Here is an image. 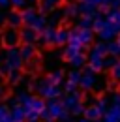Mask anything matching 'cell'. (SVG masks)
Listing matches in <instances>:
<instances>
[{
  "label": "cell",
  "instance_id": "37",
  "mask_svg": "<svg viewBox=\"0 0 120 122\" xmlns=\"http://www.w3.org/2000/svg\"><path fill=\"white\" fill-rule=\"evenodd\" d=\"M10 4L13 6V8H26V4H28V0H10Z\"/></svg>",
  "mask_w": 120,
  "mask_h": 122
},
{
  "label": "cell",
  "instance_id": "3",
  "mask_svg": "<svg viewBox=\"0 0 120 122\" xmlns=\"http://www.w3.org/2000/svg\"><path fill=\"white\" fill-rule=\"evenodd\" d=\"M10 70H21L23 68V56H21V51L19 49H15V47H10L8 49V53H6V62H4Z\"/></svg>",
  "mask_w": 120,
  "mask_h": 122
},
{
  "label": "cell",
  "instance_id": "13",
  "mask_svg": "<svg viewBox=\"0 0 120 122\" xmlns=\"http://www.w3.org/2000/svg\"><path fill=\"white\" fill-rule=\"evenodd\" d=\"M79 13H81L83 17H88V19H94V17L100 15L98 8H96V6H92V4H86V2L79 4Z\"/></svg>",
  "mask_w": 120,
  "mask_h": 122
},
{
  "label": "cell",
  "instance_id": "29",
  "mask_svg": "<svg viewBox=\"0 0 120 122\" xmlns=\"http://www.w3.org/2000/svg\"><path fill=\"white\" fill-rule=\"evenodd\" d=\"M107 53H109V55H115V56H120L118 41H109V43H107Z\"/></svg>",
  "mask_w": 120,
  "mask_h": 122
},
{
  "label": "cell",
  "instance_id": "8",
  "mask_svg": "<svg viewBox=\"0 0 120 122\" xmlns=\"http://www.w3.org/2000/svg\"><path fill=\"white\" fill-rule=\"evenodd\" d=\"M17 41H21V36H19V32H17L15 26H10V28H6V30L2 32V43L4 45L15 47Z\"/></svg>",
  "mask_w": 120,
  "mask_h": 122
},
{
  "label": "cell",
  "instance_id": "18",
  "mask_svg": "<svg viewBox=\"0 0 120 122\" xmlns=\"http://www.w3.org/2000/svg\"><path fill=\"white\" fill-rule=\"evenodd\" d=\"M70 40V30L68 28H58L55 34V45H66Z\"/></svg>",
  "mask_w": 120,
  "mask_h": 122
},
{
  "label": "cell",
  "instance_id": "49",
  "mask_svg": "<svg viewBox=\"0 0 120 122\" xmlns=\"http://www.w3.org/2000/svg\"><path fill=\"white\" fill-rule=\"evenodd\" d=\"M47 122H56V120H47Z\"/></svg>",
  "mask_w": 120,
  "mask_h": 122
},
{
  "label": "cell",
  "instance_id": "10",
  "mask_svg": "<svg viewBox=\"0 0 120 122\" xmlns=\"http://www.w3.org/2000/svg\"><path fill=\"white\" fill-rule=\"evenodd\" d=\"M79 102H83V94L75 90V92H68V94L64 96V100H62V105L66 107L68 111H71V109H73V107L77 105Z\"/></svg>",
  "mask_w": 120,
  "mask_h": 122
},
{
  "label": "cell",
  "instance_id": "7",
  "mask_svg": "<svg viewBox=\"0 0 120 122\" xmlns=\"http://www.w3.org/2000/svg\"><path fill=\"white\" fill-rule=\"evenodd\" d=\"M71 32L77 36V40H79V43L83 45V49L92 43V38H94V30H92V28H79V26H77V28H73Z\"/></svg>",
  "mask_w": 120,
  "mask_h": 122
},
{
  "label": "cell",
  "instance_id": "48",
  "mask_svg": "<svg viewBox=\"0 0 120 122\" xmlns=\"http://www.w3.org/2000/svg\"><path fill=\"white\" fill-rule=\"evenodd\" d=\"M0 43H2V34H0Z\"/></svg>",
  "mask_w": 120,
  "mask_h": 122
},
{
  "label": "cell",
  "instance_id": "38",
  "mask_svg": "<svg viewBox=\"0 0 120 122\" xmlns=\"http://www.w3.org/2000/svg\"><path fill=\"white\" fill-rule=\"evenodd\" d=\"M64 88H66V92H75L77 90V85L71 83V81H66V83H64Z\"/></svg>",
  "mask_w": 120,
  "mask_h": 122
},
{
  "label": "cell",
  "instance_id": "21",
  "mask_svg": "<svg viewBox=\"0 0 120 122\" xmlns=\"http://www.w3.org/2000/svg\"><path fill=\"white\" fill-rule=\"evenodd\" d=\"M81 53H83L81 47H73V45H70V43H68L66 49H64V56H66V60H68V62L71 60V58H75L77 55H81Z\"/></svg>",
  "mask_w": 120,
  "mask_h": 122
},
{
  "label": "cell",
  "instance_id": "27",
  "mask_svg": "<svg viewBox=\"0 0 120 122\" xmlns=\"http://www.w3.org/2000/svg\"><path fill=\"white\" fill-rule=\"evenodd\" d=\"M90 51L98 53L100 56H105V55H107V43H105V41H98L96 45H92V49H90Z\"/></svg>",
  "mask_w": 120,
  "mask_h": 122
},
{
  "label": "cell",
  "instance_id": "36",
  "mask_svg": "<svg viewBox=\"0 0 120 122\" xmlns=\"http://www.w3.org/2000/svg\"><path fill=\"white\" fill-rule=\"evenodd\" d=\"M111 70H113V79H115V81H120V60L116 62Z\"/></svg>",
  "mask_w": 120,
  "mask_h": 122
},
{
  "label": "cell",
  "instance_id": "44",
  "mask_svg": "<svg viewBox=\"0 0 120 122\" xmlns=\"http://www.w3.org/2000/svg\"><path fill=\"white\" fill-rule=\"evenodd\" d=\"M10 6V0H0V8H8Z\"/></svg>",
  "mask_w": 120,
  "mask_h": 122
},
{
  "label": "cell",
  "instance_id": "26",
  "mask_svg": "<svg viewBox=\"0 0 120 122\" xmlns=\"http://www.w3.org/2000/svg\"><path fill=\"white\" fill-rule=\"evenodd\" d=\"M70 64H71L73 68H77V70H79V68H83V66L86 64V56L81 53V55H77L75 58H71V60H70Z\"/></svg>",
  "mask_w": 120,
  "mask_h": 122
},
{
  "label": "cell",
  "instance_id": "25",
  "mask_svg": "<svg viewBox=\"0 0 120 122\" xmlns=\"http://www.w3.org/2000/svg\"><path fill=\"white\" fill-rule=\"evenodd\" d=\"M107 21L115 23V25H120V10H107Z\"/></svg>",
  "mask_w": 120,
  "mask_h": 122
},
{
  "label": "cell",
  "instance_id": "20",
  "mask_svg": "<svg viewBox=\"0 0 120 122\" xmlns=\"http://www.w3.org/2000/svg\"><path fill=\"white\" fill-rule=\"evenodd\" d=\"M47 26V19H45V15L43 13H38V17L32 21V25H30V28H34L36 32H41Z\"/></svg>",
  "mask_w": 120,
  "mask_h": 122
},
{
  "label": "cell",
  "instance_id": "50",
  "mask_svg": "<svg viewBox=\"0 0 120 122\" xmlns=\"http://www.w3.org/2000/svg\"><path fill=\"white\" fill-rule=\"evenodd\" d=\"M94 122H103V120H94Z\"/></svg>",
  "mask_w": 120,
  "mask_h": 122
},
{
  "label": "cell",
  "instance_id": "16",
  "mask_svg": "<svg viewBox=\"0 0 120 122\" xmlns=\"http://www.w3.org/2000/svg\"><path fill=\"white\" fill-rule=\"evenodd\" d=\"M83 117H86L88 120H100L101 117H103V113L96 107V103H92V105H88V107H85V113H83Z\"/></svg>",
  "mask_w": 120,
  "mask_h": 122
},
{
  "label": "cell",
  "instance_id": "42",
  "mask_svg": "<svg viewBox=\"0 0 120 122\" xmlns=\"http://www.w3.org/2000/svg\"><path fill=\"white\" fill-rule=\"evenodd\" d=\"M113 105L120 107V94H113Z\"/></svg>",
  "mask_w": 120,
  "mask_h": 122
},
{
  "label": "cell",
  "instance_id": "11",
  "mask_svg": "<svg viewBox=\"0 0 120 122\" xmlns=\"http://www.w3.org/2000/svg\"><path fill=\"white\" fill-rule=\"evenodd\" d=\"M19 36H21V41H25V43H36L40 40V32H36L30 26H23V30L19 32Z\"/></svg>",
  "mask_w": 120,
  "mask_h": 122
},
{
  "label": "cell",
  "instance_id": "32",
  "mask_svg": "<svg viewBox=\"0 0 120 122\" xmlns=\"http://www.w3.org/2000/svg\"><path fill=\"white\" fill-rule=\"evenodd\" d=\"M81 75H83V73H81V71H79V70L75 68V70H71V71H70V75H68V81H71V83H75V85L79 86V81H81Z\"/></svg>",
  "mask_w": 120,
  "mask_h": 122
},
{
  "label": "cell",
  "instance_id": "34",
  "mask_svg": "<svg viewBox=\"0 0 120 122\" xmlns=\"http://www.w3.org/2000/svg\"><path fill=\"white\" fill-rule=\"evenodd\" d=\"M77 26H79V28H92V19H88V17H83V19L77 23Z\"/></svg>",
  "mask_w": 120,
  "mask_h": 122
},
{
  "label": "cell",
  "instance_id": "23",
  "mask_svg": "<svg viewBox=\"0 0 120 122\" xmlns=\"http://www.w3.org/2000/svg\"><path fill=\"white\" fill-rule=\"evenodd\" d=\"M47 81H51L53 85H62V81H64V71H62V70H56V71L49 73V75H47Z\"/></svg>",
  "mask_w": 120,
  "mask_h": 122
},
{
  "label": "cell",
  "instance_id": "43",
  "mask_svg": "<svg viewBox=\"0 0 120 122\" xmlns=\"http://www.w3.org/2000/svg\"><path fill=\"white\" fill-rule=\"evenodd\" d=\"M81 2H86V4H92V6H96V8H98L101 0H81Z\"/></svg>",
  "mask_w": 120,
  "mask_h": 122
},
{
  "label": "cell",
  "instance_id": "22",
  "mask_svg": "<svg viewBox=\"0 0 120 122\" xmlns=\"http://www.w3.org/2000/svg\"><path fill=\"white\" fill-rule=\"evenodd\" d=\"M23 25V17L21 13H17V11H11V13H8V26H21Z\"/></svg>",
  "mask_w": 120,
  "mask_h": 122
},
{
  "label": "cell",
  "instance_id": "47",
  "mask_svg": "<svg viewBox=\"0 0 120 122\" xmlns=\"http://www.w3.org/2000/svg\"><path fill=\"white\" fill-rule=\"evenodd\" d=\"M116 40H118V45H120V34H118V36H116Z\"/></svg>",
  "mask_w": 120,
  "mask_h": 122
},
{
  "label": "cell",
  "instance_id": "28",
  "mask_svg": "<svg viewBox=\"0 0 120 122\" xmlns=\"http://www.w3.org/2000/svg\"><path fill=\"white\" fill-rule=\"evenodd\" d=\"M6 77H8V83H10V85H17V83L21 81V71H19V70H11Z\"/></svg>",
  "mask_w": 120,
  "mask_h": 122
},
{
  "label": "cell",
  "instance_id": "17",
  "mask_svg": "<svg viewBox=\"0 0 120 122\" xmlns=\"http://www.w3.org/2000/svg\"><path fill=\"white\" fill-rule=\"evenodd\" d=\"M19 51H21V56H23V60H25V62L32 60V58L36 56V47H34V43H25Z\"/></svg>",
  "mask_w": 120,
  "mask_h": 122
},
{
  "label": "cell",
  "instance_id": "9",
  "mask_svg": "<svg viewBox=\"0 0 120 122\" xmlns=\"http://www.w3.org/2000/svg\"><path fill=\"white\" fill-rule=\"evenodd\" d=\"M55 34H56V28L55 26H51V25H47L43 30L40 32V43L41 45H55Z\"/></svg>",
  "mask_w": 120,
  "mask_h": 122
},
{
  "label": "cell",
  "instance_id": "5",
  "mask_svg": "<svg viewBox=\"0 0 120 122\" xmlns=\"http://www.w3.org/2000/svg\"><path fill=\"white\" fill-rule=\"evenodd\" d=\"M96 83H98V77L96 73L86 68V71H83V75H81V81H79V86L83 88V90H94V86H96Z\"/></svg>",
  "mask_w": 120,
  "mask_h": 122
},
{
  "label": "cell",
  "instance_id": "30",
  "mask_svg": "<svg viewBox=\"0 0 120 122\" xmlns=\"http://www.w3.org/2000/svg\"><path fill=\"white\" fill-rule=\"evenodd\" d=\"M103 25H105V19L103 17H94V19H92V30L94 32H100L101 30V28H103Z\"/></svg>",
  "mask_w": 120,
  "mask_h": 122
},
{
  "label": "cell",
  "instance_id": "2",
  "mask_svg": "<svg viewBox=\"0 0 120 122\" xmlns=\"http://www.w3.org/2000/svg\"><path fill=\"white\" fill-rule=\"evenodd\" d=\"M45 109L49 111V115H51V118H53V120L70 122V111H68L66 107L62 105V102H60L58 98H55V100H49V102L45 103Z\"/></svg>",
  "mask_w": 120,
  "mask_h": 122
},
{
  "label": "cell",
  "instance_id": "31",
  "mask_svg": "<svg viewBox=\"0 0 120 122\" xmlns=\"http://www.w3.org/2000/svg\"><path fill=\"white\" fill-rule=\"evenodd\" d=\"M116 62H118V58H116L115 55H111V56H103V70H111Z\"/></svg>",
  "mask_w": 120,
  "mask_h": 122
},
{
  "label": "cell",
  "instance_id": "41",
  "mask_svg": "<svg viewBox=\"0 0 120 122\" xmlns=\"http://www.w3.org/2000/svg\"><path fill=\"white\" fill-rule=\"evenodd\" d=\"M8 23V13L6 11H0V26H4Z\"/></svg>",
  "mask_w": 120,
  "mask_h": 122
},
{
  "label": "cell",
  "instance_id": "46",
  "mask_svg": "<svg viewBox=\"0 0 120 122\" xmlns=\"http://www.w3.org/2000/svg\"><path fill=\"white\" fill-rule=\"evenodd\" d=\"M79 122H92V120H88L86 117H83V118H81V120H79Z\"/></svg>",
  "mask_w": 120,
  "mask_h": 122
},
{
  "label": "cell",
  "instance_id": "4",
  "mask_svg": "<svg viewBox=\"0 0 120 122\" xmlns=\"http://www.w3.org/2000/svg\"><path fill=\"white\" fill-rule=\"evenodd\" d=\"M118 34H120V25H115V23H111V21H107V19H105L103 28L98 32V36H100L101 41H111V40H115Z\"/></svg>",
  "mask_w": 120,
  "mask_h": 122
},
{
  "label": "cell",
  "instance_id": "35",
  "mask_svg": "<svg viewBox=\"0 0 120 122\" xmlns=\"http://www.w3.org/2000/svg\"><path fill=\"white\" fill-rule=\"evenodd\" d=\"M70 113H71V115H77V117H79V115H83V113H85V105H83V102H79V103H77Z\"/></svg>",
  "mask_w": 120,
  "mask_h": 122
},
{
  "label": "cell",
  "instance_id": "40",
  "mask_svg": "<svg viewBox=\"0 0 120 122\" xmlns=\"http://www.w3.org/2000/svg\"><path fill=\"white\" fill-rule=\"evenodd\" d=\"M109 10H120V0H111L109 2Z\"/></svg>",
  "mask_w": 120,
  "mask_h": 122
},
{
  "label": "cell",
  "instance_id": "33",
  "mask_svg": "<svg viewBox=\"0 0 120 122\" xmlns=\"http://www.w3.org/2000/svg\"><path fill=\"white\" fill-rule=\"evenodd\" d=\"M96 107H98L101 113H105L107 107H109V100H107V98H100V100H96Z\"/></svg>",
  "mask_w": 120,
  "mask_h": 122
},
{
  "label": "cell",
  "instance_id": "51",
  "mask_svg": "<svg viewBox=\"0 0 120 122\" xmlns=\"http://www.w3.org/2000/svg\"><path fill=\"white\" fill-rule=\"evenodd\" d=\"M30 2H38V0H30Z\"/></svg>",
  "mask_w": 120,
  "mask_h": 122
},
{
  "label": "cell",
  "instance_id": "24",
  "mask_svg": "<svg viewBox=\"0 0 120 122\" xmlns=\"http://www.w3.org/2000/svg\"><path fill=\"white\" fill-rule=\"evenodd\" d=\"M77 15H79V6H77V4H68L66 10H64V17L73 19V17H77Z\"/></svg>",
  "mask_w": 120,
  "mask_h": 122
},
{
  "label": "cell",
  "instance_id": "6",
  "mask_svg": "<svg viewBox=\"0 0 120 122\" xmlns=\"http://www.w3.org/2000/svg\"><path fill=\"white\" fill-rule=\"evenodd\" d=\"M10 117H11V122H26V113H25V109H23V105L19 103V100H17V98L11 100Z\"/></svg>",
  "mask_w": 120,
  "mask_h": 122
},
{
  "label": "cell",
  "instance_id": "19",
  "mask_svg": "<svg viewBox=\"0 0 120 122\" xmlns=\"http://www.w3.org/2000/svg\"><path fill=\"white\" fill-rule=\"evenodd\" d=\"M21 17H23V25H25V26H30L32 21L38 17V11H36L34 8H26V10L21 13Z\"/></svg>",
  "mask_w": 120,
  "mask_h": 122
},
{
  "label": "cell",
  "instance_id": "39",
  "mask_svg": "<svg viewBox=\"0 0 120 122\" xmlns=\"http://www.w3.org/2000/svg\"><path fill=\"white\" fill-rule=\"evenodd\" d=\"M40 120H43V122H47V120H53L51 118V115H49V111L47 109H43L41 113H40Z\"/></svg>",
  "mask_w": 120,
  "mask_h": 122
},
{
  "label": "cell",
  "instance_id": "45",
  "mask_svg": "<svg viewBox=\"0 0 120 122\" xmlns=\"http://www.w3.org/2000/svg\"><path fill=\"white\" fill-rule=\"evenodd\" d=\"M26 122H40V118H26Z\"/></svg>",
  "mask_w": 120,
  "mask_h": 122
},
{
  "label": "cell",
  "instance_id": "15",
  "mask_svg": "<svg viewBox=\"0 0 120 122\" xmlns=\"http://www.w3.org/2000/svg\"><path fill=\"white\" fill-rule=\"evenodd\" d=\"M62 4V0H40V10L41 13H51L55 10H58V6Z\"/></svg>",
  "mask_w": 120,
  "mask_h": 122
},
{
  "label": "cell",
  "instance_id": "1",
  "mask_svg": "<svg viewBox=\"0 0 120 122\" xmlns=\"http://www.w3.org/2000/svg\"><path fill=\"white\" fill-rule=\"evenodd\" d=\"M34 88L38 90V96H41L43 100H55V98H60V94H62V86L53 85L51 81H47V77L34 83Z\"/></svg>",
  "mask_w": 120,
  "mask_h": 122
},
{
  "label": "cell",
  "instance_id": "12",
  "mask_svg": "<svg viewBox=\"0 0 120 122\" xmlns=\"http://www.w3.org/2000/svg\"><path fill=\"white\" fill-rule=\"evenodd\" d=\"M88 70H92L94 73H96V71H101V70H103V56H100L98 53L90 51V55H88Z\"/></svg>",
  "mask_w": 120,
  "mask_h": 122
},
{
  "label": "cell",
  "instance_id": "14",
  "mask_svg": "<svg viewBox=\"0 0 120 122\" xmlns=\"http://www.w3.org/2000/svg\"><path fill=\"white\" fill-rule=\"evenodd\" d=\"M103 122H120V107L111 105L103 113Z\"/></svg>",
  "mask_w": 120,
  "mask_h": 122
}]
</instances>
